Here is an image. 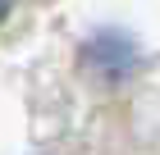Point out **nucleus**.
Returning <instances> with one entry per match:
<instances>
[{"mask_svg":"<svg viewBox=\"0 0 160 155\" xmlns=\"http://www.w3.org/2000/svg\"><path fill=\"white\" fill-rule=\"evenodd\" d=\"M0 18H5V0H0Z\"/></svg>","mask_w":160,"mask_h":155,"instance_id":"1","label":"nucleus"}]
</instances>
